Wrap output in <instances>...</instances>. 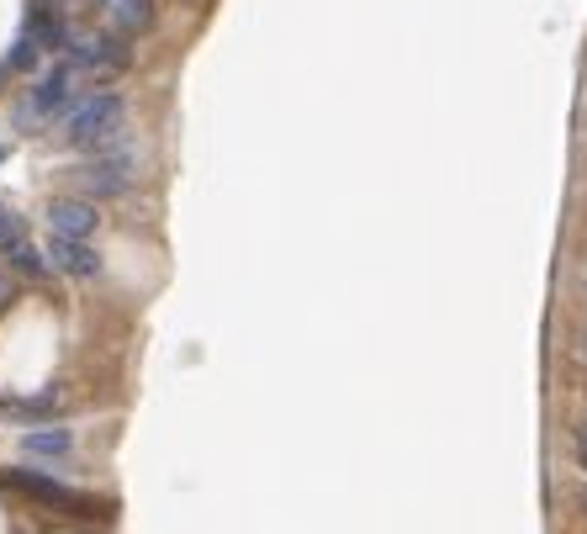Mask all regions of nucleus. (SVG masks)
I'll return each instance as SVG.
<instances>
[{
	"instance_id": "12",
	"label": "nucleus",
	"mask_w": 587,
	"mask_h": 534,
	"mask_svg": "<svg viewBox=\"0 0 587 534\" xmlns=\"http://www.w3.org/2000/svg\"><path fill=\"white\" fill-rule=\"evenodd\" d=\"M6 291H11V275H6V260H0V302H6Z\"/></svg>"
},
{
	"instance_id": "3",
	"label": "nucleus",
	"mask_w": 587,
	"mask_h": 534,
	"mask_svg": "<svg viewBox=\"0 0 587 534\" xmlns=\"http://www.w3.org/2000/svg\"><path fill=\"white\" fill-rule=\"evenodd\" d=\"M133 154L127 149H106V154H90L80 170H75V180H80V191H85V201H106V196H122L127 186H133Z\"/></svg>"
},
{
	"instance_id": "14",
	"label": "nucleus",
	"mask_w": 587,
	"mask_h": 534,
	"mask_svg": "<svg viewBox=\"0 0 587 534\" xmlns=\"http://www.w3.org/2000/svg\"><path fill=\"white\" fill-rule=\"evenodd\" d=\"M582 355H587V334H582Z\"/></svg>"
},
{
	"instance_id": "13",
	"label": "nucleus",
	"mask_w": 587,
	"mask_h": 534,
	"mask_svg": "<svg viewBox=\"0 0 587 534\" xmlns=\"http://www.w3.org/2000/svg\"><path fill=\"white\" fill-rule=\"evenodd\" d=\"M577 508H582V513H587V482H582V487H577Z\"/></svg>"
},
{
	"instance_id": "11",
	"label": "nucleus",
	"mask_w": 587,
	"mask_h": 534,
	"mask_svg": "<svg viewBox=\"0 0 587 534\" xmlns=\"http://www.w3.org/2000/svg\"><path fill=\"white\" fill-rule=\"evenodd\" d=\"M572 455H577V466L587 471V423H572Z\"/></svg>"
},
{
	"instance_id": "4",
	"label": "nucleus",
	"mask_w": 587,
	"mask_h": 534,
	"mask_svg": "<svg viewBox=\"0 0 587 534\" xmlns=\"http://www.w3.org/2000/svg\"><path fill=\"white\" fill-rule=\"evenodd\" d=\"M69 64L90 69V75H122L133 64V48L122 43V32H80L69 38Z\"/></svg>"
},
{
	"instance_id": "2",
	"label": "nucleus",
	"mask_w": 587,
	"mask_h": 534,
	"mask_svg": "<svg viewBox=\"0 0 587 534\" xmlns=\"http://www.w3.org/2000/svg\"><path fill=\"white\" fill-rule=\"evenodd\" d=\"M75 85H80V69L69 64V59H64V64H53V69H43L38 85L27 90V101L16 106V122H22L27 133H38L43 122L69 117V112L80 106V90H75Z\"/></svg>"
},
{
	"instance_id": "10",
	"label": "nucleus",
	"mask_w": 587,
	"mask_h": 534,
	"mask_svg": "<svg viewBox=\"0 0 587 534\" xmlns=\"http://www.w3.org/2000/svg\"><path fill=\"white\" fill-rule=\"evenodd\" d=\"M38 38H32V32H22V38H16V48H11V59H6V69H27L32 59H38Z\"/></svg>"
},
{
	"instance_id": "6",
	"label": "nucleus",
	"mask_w": 587,
	"mask_h": 534,
	"mask_svg": "<svg viewBox=\"0 0 587 534\" xmlns=\"http://www.w3.org/2000/svg\"><path fill=\"white\" fill-rule=\"evenodd\" d=\"M48 228H53V238H90L101 228V212H96V201H85V196H64L48 207Z\"/></svg>"
},
{
	"instance_id": "1",
	"label": "nucleus",
	"mask_w": 587,
	"mask_h": 534,
	"mask_svg": "<svg viewBox=\"0 0 587 534\" xmlns=\"http://www.w3.org/2000/svg\"><path fill=\"white\" fill-rule=\"evenodd\" d=\"M122 122H127V106L117 90H90V96H80L75 112L64 117V143L85 154L122 149Z\"/></svg>"
},
{
	"instance_id": "5",
	"label": "nucleus",
	"mask_w": 587,
	"mask_h": 534,
	"mask_svg": "<svg viewBox=\"0 0 587 534\" xmlns=\"http://www.w3.org/2000/svg\"><path fill=\"white\" fill-rule=\"evenodd\" d=\"M0 260L16 265L22 275H43V265H48L43 254H38V244H32L27 223H22L11 207H0Z\"/></svg>"
},
{
	"instance_id": "8",
	"label": "nucleus",
	"mask_w": 587,
	"mask_h": 534,
	"mask_svg": "<svg viewBox=\"0 0 587 534\" xmlns=\"http://www.w3.org/2000/svg\"><path fill=\"white\" fill-rule=\"evenodd\" d=\"M22 455H32V460H69L75 455V434H69L64 423H53V429H27L22 434Z\"/></svg>"
},
{
	"instance_id": "7",
	"label": "nucleus",
	"mask_w": 587,
	"mask_h": 534,
	"mask_svg": "<svg viewBox=\"0 0 587 534\" xmlns=\"http://www.w3.org/2000/svg\"><path fill=\"white\" fill-rule=\"evenodd\" d=\"M48 265L90 281V275H101V254L90 249V238H48Z\"/></svg>"
},
{
	"instance_id": "9",
	"label": "nucleus",
	"mask_w": 587,
	"mask_h": 534,
	"mask_svg": "<svg viewBox=\"0 0 587 534\" xmlns=\"http://www.w3.org/2000/svg\"><path fill=\"white\" fill-rule=\"evenodd\" d=\"M16 487L32 492V497H43V503H64V508H80V503H85L75 487L53 482V476H38V471H16Z\"/></svg>"
}]
</instances>
